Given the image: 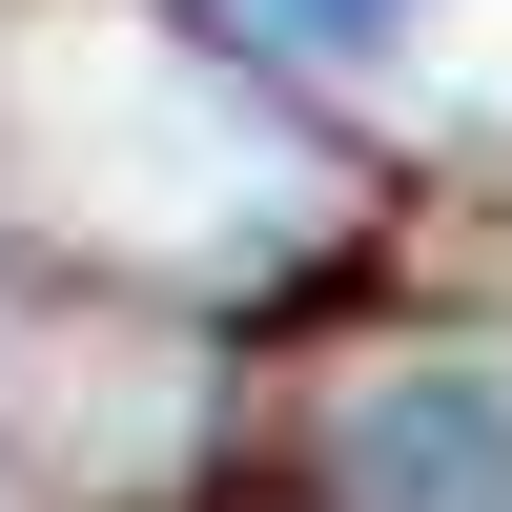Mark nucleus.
<instances>
[]
</instances>
